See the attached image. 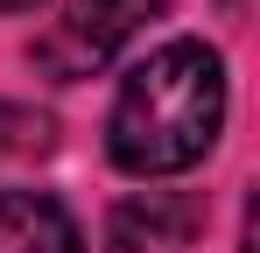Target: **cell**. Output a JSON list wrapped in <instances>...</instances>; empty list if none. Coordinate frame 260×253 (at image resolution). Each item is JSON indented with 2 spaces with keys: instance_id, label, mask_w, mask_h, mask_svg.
<instances>
[{
  "instance_id": "6",
  "label": "cell",
  "mask_w": 260,
  "mask_h": 253,
  "mask_svg": "<svg viewBox=\"0 0 260 253\" xmlns=\"http://www.w3.org/2000/svg\"><path fill=\"white\" fill-rule=\"evenodd\" d=\"M7 7H28V0H0V14H7Z\"/></svg>"
},
{
  "instance_id": "4",
  "label": "cell",
  "mask_w": 260,
  "mask_h": 253,
  "mask_svg": "<svg viewBox=\"0 0 260 253\" xmlns=\"http://www.w3.org/2000/svg\"><path fill=\"white\" fill-rule=\"evenodd\" d=\"M162 7H169V0H63V28L99 56V49L127 42L141 21H155Z\"/></svg>"
},
{
  "instance_id": "2",
  "label": "cell",
  "mask_w": 260,
  "mask_h": 253,
  "mask_svg": "<svg viewBox=\"0 0 260 253\" xmlns=\"http://www.w3.org/2000/svg\"><path fill=\"white\" fill-rule=\"evenodd\" d=\"M197 246V204L176 190L127 197L106 225V253H190Z\"/></svg>"
},
{
  "instance_id": "1",
  "label": "cell",
  "mask_w": 260,
  "mask_h": 253,
  "mask_svg": "<svg viewBox=\"0 0 260 253\" xmlns=\"http://www.w3.org/2000/svg\"><path fill=\"white\" fill-rule=\"evenodd\" d=\"M225 126V64L204 42H162L120 78L106 148L127 176H183Z\"/></svg>"
},
{
  "instance_id": "3",
  "label": "cell",
  "mask_w": 260,
  "mask_h": 253,
  "mask_svg": "<svg viewBox=\"0 0 260 253\" xmlns=\"http://www.w3.org/2000/svg\"><path fill=\"white\" fill-rule=\"evenodd\" d=\"M0 253H85L71 211L43 190H0Z\"/></svg>"
},
{
  "instance_id": "5",
  "label": "cell",
  "mask_w": 260,
  "mask_h": 253,
  "mask_svg": "<svg viewBox=\"0 0 260 253\" xmlns=\"http://www.w3.org/2000/svg\"><path fill=\"white\" fill-rule=\"evenodd\" d=\"M14 126H28V120H14V113H7V106H0V162H7V155H21V148H28V141H14Z\"/></svg>"
}]
</instances>
